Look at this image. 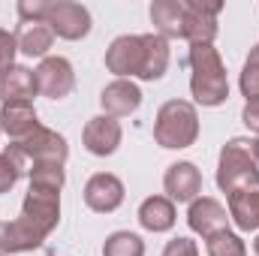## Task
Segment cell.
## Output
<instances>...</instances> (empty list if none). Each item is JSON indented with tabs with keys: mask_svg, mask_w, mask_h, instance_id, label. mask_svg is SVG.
I'll list each match as a JSON object with an SVG mask.
<instances>
[{
	"mask_svg": "<svg viewBox=\"0 0 259 256\" xmlns=\"http://www.w3.org/2000/svg\"><path fill=\"white\" fill-rule=\"evenodd\" d=\"M0 256H3V253H0Z\"/></svg>",
	"mask_w": 259,
	"mask_h": 256,
	"instance_id": "35",
	"label": "cell"
},
{
	"mask_svg": "<svg viewBox=\"0 0 259 256\" xmlns=\"http://www.w3.org/2000/svg\"><path fill=\"white\" fill-rule=\"evenodd\" d=\"M21 175H24V172H21V169L6 157V154H0V196L12 190V187L18 184V178H21Z\"/></svg>",
	"mask_w": 259,
	"mask_h": 256,
	"instance_id": "28",
	"label": "cell"
},
{
	"mask_svg": "<svg viewBox=\"0 0 259 256\" xmlns=\"http://www.w3.org/2000/svg\"><path fill=\"white\" fill-rule=\"evenodd\" d=\"M238 88H241L244 100H259V42L250 49L247 61H244V66H241Z\"/></svg>",
	"mask_w": 259,
	"mask_h": 256,
	"instance_id": "26",
	"label": "cell"
},
{
	"mask_svg": "<svg viewBox=\"0 0 259 256\" xmlns=\"http://www.w3.org/2000/svg\"><path fill=\"white\" fill-rule=\"evenodd\" d=\"M0 133H3V130H0Z\"/></svg>",
	"mask_w": 259,
	"mask_h": 256,
	"instance_id": "34",
	"label": "cell"
},
{
	"mask_svg": "<svg viewBox=\"0 0 259 256\" xmlns=\"http://www.w3.org/2000/svg\"><path fill=\"white\" fill-rule=\"evenodd\" d=\"M27 178H30V187H42V190H64L66 184V172L64 166L58 163H36L27 169Z\"/></svg>",
	"mask_w": 259,
	"mask_h": 256,
	"instance_id": "23",
	"label": "cell"
},
{
	"mask_svg": "<svg viewBox=\"0 0 259 256\" xmlns=\"http://www.w3.org/2000/svg\"><path fill=\"white\" fill-rule=\"evenodd\" d=\"M46 24L52 27L55 36H61L66 42L84 39L91 33V12L88 6L75 3V0H49V12H46Z\"/></svg>",
	"mask_w": 259,
	"mask_h": 256,
	"instance_id": "6",
	"label": "cell"
},
{
	"mask_svg": "<svg viewBox=\"0 0 259 256\" xmlns=\"http://www.w3.org/2000/svg\"><path fill=\"white\" fill-rule=\"evenodd\" d=\"M124 181L112 172H97L84 184V205L97 214H112L124 205Z\"/></svg>",
	"mask_w": 259,
	"mask_h": 256,
	"instance_id": "10",
	"label": "cell"
},
{
	"mask_svg": "<svg viewBox=\"0 0 259 256\" xmlns=\"http://www.w3.org/2000/svg\"><path fill=\"white\" fill-rule=\"evenodd\" d=\"M145 42V61H142V81H160L169 69V39H163L160 33H142Z\"/></svg>",
	"mask_w": 259,
	"mask_h": 256,
	"instance_id": "20",
	"label": "cell"
},
{
	"mask_svg": "<svg viewBox=\"0 0 259 256\" xmlns=\"http://www.w3.org/2000/svg\"><path fill=\"white\" fill-rule=\"evenodd\" d=\"M229 220L241 232L259 229V190H238L229 196Z\"/></svg>",
	"mask_w": 259,
	"mask_h": 256,
	"instance_id": "22",
	"label": "cell"
},
{
	"mask_svg": "<svg viewBox=\"0 0 259 256\" xmlns=\"http://www.w3.org/2000/svg\"><path fill=\"white\" fill-rule=\"evenodd\" d=\"M175 220H178V211L169 196H148L139 205V223L148 232H169Z\"/></svg>",
	"mask_w": 259,
	"mask_h": 256,
	"instance_id": "19",
	"label": "cell"
},
{
	"mask_svg": "<svg viewBox=\"0 0 259 256\" xmlns=\"http://www.w3.org/2000/svg\"><path fill=\"white\" fill-rule=\"evenodd\" d=\"M36 127H42V124H39V115H36L33 103H3V109H0V130L12 142L30 136Z\"/></svg>",
	"mask_w": 259,
	"mask_h": 256,
	"instance_id": "18",
	"label": "cell"
},
{
	"mask_svg": "<svg viewBox=\"0 0 259 256\" xmlns=\"http://www.w3.org/2000/svg\"><path fill=\"white\" fill-rule=\"evenodd\" d=\"M190 94L199 106L217 109L229 100V75L214 46H190Z\"/></svg>",
	"mask_w": 259,
	"mask_h": 256,
	"instance_id": "1",
	"label": "cell"
},
{
	"mask_svg": "<svg viewBox=\"0 0 259 256\" xmlns=\"http://www.w3.org/2000/svg\"><path fill=\"white\" fill-rule=\"evenodd\" d=\"M187 223H190V229H193L196 235L208 238V235H214V232L229 229V211H226L217 199L199 196V199L190 202V208H187Z\"/></svg>",
	"mask_w": 259,
	"mask_h": 256,
	"instance_id": "14",
	"label": "cell"
},
{
	"mask_svg": "<svg viewBox=\"0 0 259 256\" xmlns=\"http://www.w3.org/2000/svg\"><path fill=\"white\" fill-rule=\"evenodd\" d=\"M241 121H244V127L250 130V133H256L259 136V100H247V103H244V109H241Z\"/></svg>",
	"mask_w": 259,
	"mask_h": 256,
	"instance_id": "31",
	"label": "cell"
},
{
	"mask_svg": "<svg viewBox=\"0 0 259 256\" xmlns=\"http://www.w3.org/2000/svg\"><path fill=\"white\" fill-rule=\"evenodd\" d=\"M199 139V112L190 100H169L160 106L154 121V142L166 151L190 148Z\"/></svg>",
	"mask_w": 259,
	"mask_h": 256,
	"instance_id": "3",
	"label": "cell"
},
{
	"mask_svg": "<svg viewBox=\"0 0 259 256\" xmlns=\"http://www.w3.org/2000/svg\"><path fill=\"white\" fill-rule=\"evenodd\" d=\"M163 256H199V247H196L193 238L178 235V238H172V241L163 247Z\"/></svg>",
	"mask_w": 259,
	"mask_h": 256,
	"instance_id": "30",
	"label": "cell"
},
{
	"mask_svg": "<svg viewBox=\"0 0 259 256\" xmlns=\"http://www.w3.org/2000/svg\"><path fill=\"white\" fill-rule=\"evenodd\" d=\"M46 238L21 217L15 220H3L0 223V253L3 256H12V253H30L36 247H42Z\"/></svg>",
	"mask_w": 259,
	"mask_h": 256,
	"instance_id": "16",
	"label": "cell"
},
{
	"mask_svg": "<svg viewBox=\"0 0 259 256\" xmlns=\"http://www.w3.org/2000/svg\"><path fill=\"white\" fill-rule=\"evenodd\" d=\"M145 61V42L142 33H124L118 39H112V46L106 49V69L118 78H139Z\"/></svg>",
	"mask_w": 259,
	"mask_h": 256,
	"instance_id": "9",
	"label": "cell"
},
{
	"mask_svg": "<svg viewBox=\"0 0 259 256\" xmlns=\"http://www.w3.org/2000/svg\"><path fill=\"white\" fill-rule=\"evenodd\" d=\"M15 42H18V52L24 58H49V49L55 46V33H52V27L46 21L18 24Z\"/></svg>",
	"mask_w": 259,
	"mask_h": 256,
	"instance_id": "21",
	"label": "cell"
},
{
	"mask_svg": "<svg viewBox=\"0 0 259 256\" xmlns=\"http://www.w3.org/2000/svg\"><path fill=\"white\" fill-rule=\"evenodd\" d=\"M36 94V75L30 66L12 64L0 69V103H33Z\"/></svg>",
	"mask_w": 259,
	"mask_h": 256,
	"instance_id": "15",
	"label": "cell"
},
{
	"mask_svg": "<svg viewBox=\"0 0 259 256\" xmlns=\"http://www.w3.org/2000/svg\"><path fill=\"white\" fill-rule=\"evenodd\" d=\"M100 106H103V115L109 118H130L142 106V88L133 78H115L103 88Z\"/></svg>",
	"mask_w": 259,
	"mask_h": 256,
	"instance_id": "12",
	"label": "cell"
},
{
	"mask_svg": "<svg viewBox=\"0 0 259 256\" xmlns=\"http://www.w3.org/2000/svg\"><path fill=\"white\" fill-rule=\"evenodd\" d=\"M15 55H18V42H15V33L3 30L0 27V69L15 64Z\"/></svg>",
	"mask_w": 259,
	"mask_h": 256,
	"instance_id": "29",
	"label": "cell"
},
{
	"mask_svg": "<svg viewBox=\"0 0 259 256\" xmlns=\"http://www.w3.org/2000/svg\"><path fill=\"white\" fill-rule=\"evenodd\" d=\"M3 154L27 175V169L36 166V163H58V166H64L66 157H69V145H66V139L58 130L36 127L30 136H24L18 142H9L3 148Z\"/></svg>",
	"mask_w": 259,
	"mask_h": 256,
	"instance_id": "4",
	"label": "cell"
},
{
	"mask_svg": "<svg viewBox=\"0 0 259 256\" xmlns=\"http://www.w3.org/2000/svg\"><path fill=\"white\" fill-rule=\"evenodd\" d=\"M253 253L259 256V235H256V241H253Z\"/></svg>",
	"mask_w": 259,
	"mask_h": 256,
	"instance_id": "33",
	"label": "cell"
},
{
	"mask_svg": "<svg viewBox=\"0 0 259 256\" xmlns=\"http://www.w3.org/2000/svg\"><path fill=\"white\" fill-rule=\"evenodd\" d=\"M46 12H49V0H18V18H21V24L46 21Z\"/></svg>",
	"mask_w": 259,
	"mask_h": 256,
	"instance_id": "27",
	"label": "cell"
},
{
	"mask_svg": "<svg viewBox=\"0 0 259 256\" xmlns=\"http://www.w3.org/2000/svg\"><path fill=\"white\" fill-rule=\"evenodd\" d=\"M121 139H124L121 121L118 118H109V115L91 118L84 124V130H81V142H84L88 154H94V157H112L121 148Z\"/></svg>",
	"mask_w": 259,
	"mask_h": 256,
	"instance_id": "11",
	"label": "cell"
},
{
	"mask_svg": "<svg viewBox=\"0 0 259 256\" xmlns=\"http://www.w3.org/2000/svg\"><path fill=\"white\" fill-rule=\"evenodd\" d=\"M151 24L163 39H184V0H154Z\"/></svg>",
	"mask_w": 259,
	"mask_h": 256,
	"instance_id": "17",
	"label": "cell"
},
{
	"mask_svg": "<svg viewBox=\"0 0 259 256\" xmlns=\"http://www.w3.org/2000/svg\"><path fill=\"white\" fill-rule=\"evenodd\" d=\"M33 75H36V91L42 97H49V100H64L75 88V69L61 55L42 58L39 66L33 69Z\"/></svg>",
	"mask_w": 259,
	"mask_h": 256,
	"instance_id": "8",
	"label": "cell"
},
{
	"mask_svg": "<svg viewBox=\"0 0 259 256\" xmlns=\"http://www.w3.org/2000/svg\"><path fill=\"white\" fill-rule=\"evenodd\" d=\"M103 256H145V241L136 232H112L103 244Z\"/></svg>",
	"mask_w": 259,
	"mask_h": 256,
	"instance_id": "25",
	"label": "cell"
},
{
	"mask_svg": "<svg viewBox=\"0 0 259 256\" xmlns=\"http://www.w3.org/2000/svg\"><path fill=\"white\" fill-rule=\"evenodd\" d=\"M205 250H208V256H247V244L241 235L223 229V232H214L205 238Z\"/></svg>",
	"mask_w": 259,
	"mask_h": 256,
	"instance_id": "24",
	"label": "cell"
},
{
	"mask_svg": "<svg viewBox=\"0 0 259 256\" xmlns=\"http://www.w3.org/2000/svg\"><path fill=\"white\" fill-rule=\"evenodd\" d=\"M18 217L27 220L42 238H49L58 229V223H61V193L42 190V187H27Z\"/></svg>",
	"mask_w": 259,
	"mask_h": 256,
	"instance_id": "5",
	"label": "cell"
},
{
	"mask_svg": "<svg viewBox=\"0 0 259 256\" xmlns=\"http://www.w3.org/2000/svg\"><path fill=\"white\" fill-rule=\"evenodd\" d=\"M220 12H223V3L184 0V39L190 46H214Z\"/></svg>",
	"mask_w": 259,
	"mask_h": 256,
	"instance_id": "7",
	"label": "cell"
},
{
	"mask_svg": "<svg viewBox=\"0 0 259 256\" xmlns=\"http://www.w3.org/2000/svg\"><path fill=\"white\" fill-rule=\"evenodd\" d=\"M163 190L172 202H193L202 193V172L190 160H178L163 175Z\"/></svg>",
	"mask_w": 259,
	"mask_h": 256,
	"instance_id": "13",
	"label": "cell"
},
{
	"mask_svg": "<svg viewBox=\"0 0 259 256\" xmlns=\"http://www.w3.org/2000/svg\"><path fill=\"white\" fill-rule=\"evenodd\" d=\"M217 187L232 196L238 190H259V163L253 160L250 139H229L217 160Z\"/></svg>",
	"mask_w": 259,
	"mask_h": 256,
	"instance_id": "2",
	"label": "cell"
},
{
	"mask_svg": "<svg viewBox=\"0 0 259 256\" xmlns=\"http://www.w3.org/2000/svg\"><path fill=\"white\" fill-rule=\"evenodd\" d=\"M250 148H253V160L259 163V136L253 139V142H250Z\"/></svg>",
	"mask_w": 259,
	"mask_h": 256,
	"instance_id": "32",
	"label": "cell"
}]
</instances>
